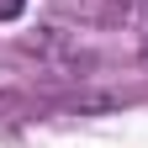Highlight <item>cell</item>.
I'll use <instances>...</instances> for the list:
<instances>
[{"label":"cell","instance_id":"6da1fadb","mask_svg":"<svg viewBox=\"0 0 148 148\" xmlns=\"http://www.w3.org/2000/svg\"><path fill=\"white\" fill-rule=\"evenodd\" d=\"M90 21H101V27H111V21H122V16H132V0H74Z\"/></svg>","mask_w":148,"mask_h":148},{"label":"cell","instance_id":"7a4b0ae2","mask_svg":"<svg viewBox=\"0 0 148 148\" xmlns=\"http://www.w3.org/2000/svg\"><path fill=\"white\" fill-rule=\"evenodd\" d=\"M21 11H27V0H0V21H16Z\"/></svg>","mask_w":148,"mask_h":148}]
</instances>
